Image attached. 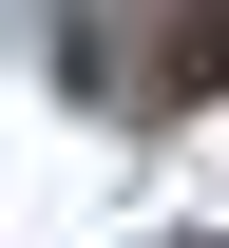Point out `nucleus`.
I'll list each match as a JSON object with an SVG mask.
<instances>
[{
    "mask_svg": "<svg viewBox=\"0 0 229 248\" xmlns=\"http://www.w3.org/2000/svg\"><path fill=\"white\" fill-rule=\"evenodd\" d=\"M229 77V0H172V38H153V95H210Z\"/></svg>",
    "mask_w": 229,
    "mask_h": 248,
    "instance_id": "1",
    "label": "nucleus"
}]
</instances>
